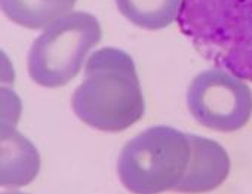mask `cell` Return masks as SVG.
<instances>
[{
    "mask_svg": "<svg viewBox=\"0 0 252 194\" xmlns=\"http://www.w3.org/2000/svg\"><path fill=\"white\" fill-rule=\"evenodd\" d=\"M101 37V24L89 12L73 11L58 18L30 48L27 67L32 80L45 87L67 84L79 74L86 55Z\"/></svg>",
    "mask_w": 252,
    "mask_h": 194,
    "instance_id": "cell-4",
    "label": "cell"
},
{
    "mask_svg": "<svg viewBox=\"0 0 252 194\" xmlns=\"http://www.w3.org/2000/svg\"><path fill=\"white\" fill-rule=\"evenodd\" d=\"M191 156L177 193L202 194L218 188L230 173V157L224 147L205 137L190 134Z\"/></svg>",
    "mask_w": 252,
    "mask_h": 194,
    "instance_id": "cell-6",
    "label": "cell"
},
{
    "mask_svg": "<svg viewBox=\"0 0 252 194\" xmlns=\"http://www.w3.org/2000/svg\"><path fill=\"white\" fill-rule=\"evenodd\" d=\"M183 0H116L120 14L144 30H162L178 17Z\"/></svg>",
    "mask_w": 252,
    "mask_h": 194,
    "instance_id": "cell-9",
    "label": "cell"
},
{
    "mask_svg": "<svg viewBox=\"0 0 252 194\" xmlns=\"http://www.w3.org/2000/svg\"><path fill=\"white\" fill-rule=\"evenodd\" d=\"M190 156V134L172 126H152L123 145L117 175L132 194L175 191L187 172Z\"/></svg>",
    "mask_w": 252,
    "mask_h": 194,
    "instance_id": "cell-3",
    "label": "cell"
},
{
    "mask_svg": "<svg viewBox=\"0 0 252 194\" xmlns=\"http://www.w3.org/2000/svg\"><path fill=\"white\" fill-rule=\"evenodd\" d=\"M177 24L215 68L252 82V0H183Z\"/></svg>",
    "mask_w": 252,
    "mask_h": 194,
    "instance_id": "cell-2",
    "label": "cell"
},
{
    "mask_svg": "<svg viewBox=\"0 0 252 194\" xmlns=\"http://www.w3.org/2000/svg\"><path fill=\"white\" fill-rule=\"evenodd\" d=\"M71 107L83 123L104 132H122L140 122L146 103L134 59L111 46L95 51L86 61Z\"/></svg>",
    "mask_w": 252,
    "mask_h": 194,
    "instance_id": "cell-1",
    "label": "cell"
},
{
    "mask_svg": "<svg viewBox=\"0 0 252 194\" xmlns=\"http://www.w3.org/2000/svg\"><path fill=\"white\" fill-rule=\"evenodd\" d=\"M40 156L18 131L2 123V185L24 187L39 173Z\"/></svg>",
    "mask_w": 252,
    "mask_h": 194,
    "instance_id": "cell-7",
    "label": "cell"
},
{
    "mask_svg": "<svg viewBox=\"0 0 252 194\" xmlns=\"http://www.w3.org/2000/svg\"><path fill=\"white\" fill-rule=\"evenodd\" d=\"M2 194H24V193H20V191H5Z\"/></svg>",
    "mask_w": 252,
    "mask_h": 194,
    "instance_id": "cell-10",
    "label": "cell"
},
{
    "mask_svg": "<svg viewBox=\"0 0 252 194\" xmlns=\"http://www.w3.org/2000/svg\"><path fill=\"white\" fill-rule=\"evenodd\" d=\"M77 0H2V9L15 24L40 30L70 14Z\"/></svg>",
    "mask_w": 252,
    "mask_h": 194,
    "instance_id": "cell-8",
    "label": "cell"
},
{
    "mask_svg": "<svg viewBox=\"0 0 252 194\" xmlns=\"http://www.w3.org/2000/svg\"><path fill=\"white\" fill-rule=\"evenodd\" d=\"M190 114L205 128L236 132L252 116V90L240 79L218 68L199 73L187 89Z\"/></svg>",
    "mask_w": 252,
    "mask_h": 194,
    "instance_id": "cell-5",
    "label": "cell"
}]
</instances>
